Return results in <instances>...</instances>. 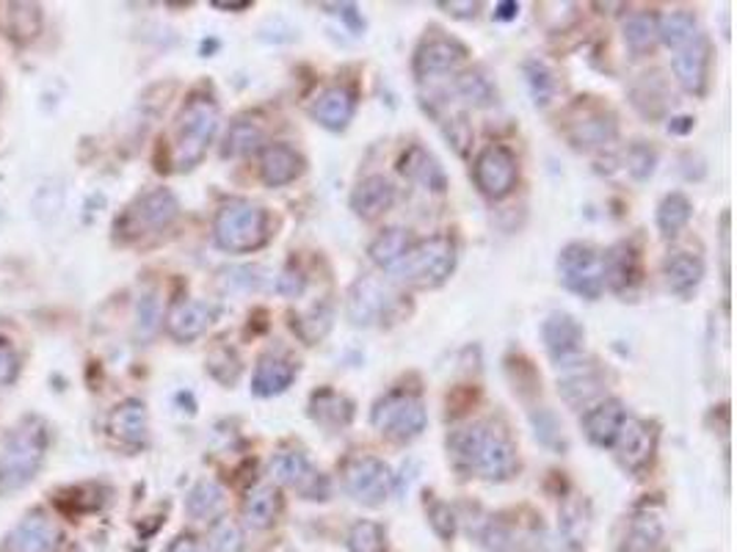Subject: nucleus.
Wrapping results in <instances>:
<instances>
[{"instance_id": "nucleus-40", "label": "nucleus", "mask_w": 737, "mask_h": 552, "mask_svg": "<svg viewBox=\"0 0 737 552\" xmlns=\"http://www.w3.org/2000/svg\"><path fill=\"white\" fill-rule=\"evenodd\" d=\"M332 321H335V310H332V304H318V307L307 310V313L293 318V332H296L307 346H315V343H321L326 335H329Z\"/></svg>"}, {"instance_id": "nucleus-38", "label": "nucleus", "mask_w": 737, "mask_h": 552, "mask_svg": "<svg viewBox=\"0 0 737 552\" xmlns=\"http://www.w3.org/2000/svg\"><path fill=\"white\" fill-rule=\"evenodd\" d=\"M658 36L671 51H680V47L691 45L696 36H702V29L691 12H671L665 18H658Z\"/></svg>"}, {"instance_id": "nucleus-54", "label": "nucleus", "mask_w": 737, "mask_h": 552, "mask_svg": "<svg viewBox=\"0 0 737 552\" xmlns=\"http://www.w3.org/2000/svg\"><path fill=\"white\" fill-rule=\"evenodd\" d=\"M442 9H447V14H453V18H475L480 9V3H473V0H467V3H456V0H451V3H440Z\"/></svg>"}, {"instance_id": "nucleus-48", "label": "nucleus", "mask_w": 737, "mask_h": 552, "mask_svg": "<svg viewBox=\"0 0 737 552\" xmlns=\"http://www.w3.org/2000/svg\"><path fill=\"white\" fill-rule=\"evenodd\" d=\"M658 166V152L654 147H649L647 141H636V144L627 150V172L636 180H649Z\"/></svg>"}, {"instance_id": "nucleus-58", "label": "nucleus", "mask_w": 737, "mask_h": 552, "mask_svg": "<svg viewBox=\"0 0 737 552\" xmlns=\"http://www.w3.org/2000/svg\"><path fill=\"white\" fill-rule=\"evenodd\" d=\"M674 122H680V125H671L669 122V133H687V130L693 128V119H674Z\"/></svg>"}, {"instance_id": "nucleus-19", "label": "nucleus", "mask_w": 737, "mask_h": 552, "mask_svg": "<svg viewBox=\"0 0 737 552\" xmlns=\"http://www.w3.org/2000/svg\"><path fill=\"white\" fill-rule=\"evenodd\" d=\"M216 321V307L199 299H185L177 302L166 315V329L174 340L191 343L207 332V326Z\"/></svg>"}, {"instance_id": "nucleus-3", "label": "nucleus", "mask_w": 737, "mask_h": 552, "mask_svg": "<svg viewBox=\"0 0 737 552\" xmlns=\"http://www.w3.org/2000/svg\"><path fill=\"white\" fill-rule=\"evenodd\" d=\"M218 122H221V113H218V102L210 95H191L185 100V106L177 113V122H174V169L188 172L196 163H202L207 147L216 139Z\"/></svg>"}, {"instance_id": "nucleus-31", "label": "nucleus", "mask_w": 737, "mask_h": 552, "mask_svg": "<svg viewBox=\"0 0 737 552\" xmlns=\"http://www.w3.org/2000/svg\"><path fill=\"white\" fill-rule=\"evenodd\" d=\"M282 513V491L274 484H263L252 489L243 500V519L252 530H265Z\"/></svg>"}, {"instance_id": "nucleus-20", "label": "nucleus", "mask_w": 737, "mask_h": 552, "mask_svg": "<svg viewBox=\"0 0 737 552\" xmlns=\"http://www.w3.org/2000/svg\"><path fill=\"white\" fill-rule=\"evenodd\" d=\"M559 370V392L570 407H588L603 392V374L597 370V365H583V357Z\"/></svg>"}, {"instance_id": "nucleus-13", "label": "nucleus", "mask_w": 737, "mask_h": 552, "mask_svg": "<svg viewBox=\"0 0 737 552\" xmlns=\"http://www.w3.org/2000/svg\"><path fill=\"white\" fill-rule=\"evenodd\" d=\"M542 340L555 368H564V365L583 357L586 329L570 313H550L548 321L542 324Z\"/></svg>"}, {"instance_id": "nucleus-25", "label": "nucleus", "mask_w": 737, "mask_h": 552, "mask_svg": "<svg viewBox=\"0 0 737 552\" xmlns=\"http://www.w3.org/2000/svg\"><path fill=\"white\" fill-rule=\"evenodd\" d=\"M108 431L122 445H147V440H150V414H147L144 403L136 401V398L119 403L111 412V418H108Z\"/></svg>"}, {"instance_id": "nucleus-44", "label": "nucleus", "mask_w": 737, "mask_h": 552, "mask_svg": "<svg viewBox=\"0 0 737 552\" xmlns=\"http://www.w3.org/2000/svg\"><path fill=\"white\" fill-rule=\"evenodd\" d=\"M207 374L224 387H232L235 381L240 379L243 374V365H240L238 354L227 346H216L210 354H207Z\"/></svg>"}, {"instance_id": "nucleus-51", "label": "nucleus", "mask_w": 737, "mask_h": 552, "mask_svg": "<svg viewBox=\"0 0 737 552\" xmlns=\"http://www.w3.org/2000/svg\"><path fill=\"white\" fill-rule=\"evenodd\" d=\"M307 291V277H304L299 268H285V271L277 277V293L285 299H299L302 293Z\"/></svg>"}, {"instance_id": "nucleus-35", "label": "nucleus", "mask_w": 737, "mask_h": 552, "mask_svg": "<svg viewBox=\"0 0 737 552\" xmlns=\"http://www.w3.org/2000/svg\"><path fill=\"white\" fill-rule=\"evenodd\" d=\"M412 246H414V240H412V235H409V229L390 227V229H384V232L376 235V240L370 243V260H373L376 266L392 271V268L403 260V255H407Z\"/></svg>"}, {"instance_id": "nucleus-18", "label": "nucleus", "mask_w": 737, "mask_h": 552, "mask_svg": "<svg viewBox=\"0 0 737 552\" xmlns=\"http://www.w3.org/2000/svg\"><path fill=\"white\" fill-rule=\"evenodd\" d=\"M310 113H313V119L321 128L332 130V133H340V130H346L351 125L354 113H357V97L346 86H329V89H324L315 97L313 106H310Z\"/></svg>"}, {"instance_id": "nucleus-21", "label": "nucleus", "mask_w": 737, "mask_h": 552, "mask_svg": "<svg viewBox=\"0 0 737 552\" xmlns=\"http://www.w3.org/2000/svg\"><path fill=\"white\" fill-rule=\"evenodd\" d=\"M619 133V125H616V117L608 111H599V108H592V111H583L581 117H575L566 128V139L577 147V150H597V147L610 144Z\"/></svg>"}, {"instance_id": "nucleus-52", "label": "nucleus", "mask_w": 737, "mask_h": 552, "mask_svg": "<svg viewBox=\"0 0 737 552\" xmlns=\"http://www.w3.org/2000/svg\"><path fill=\"white\" fill-rule=\"evenodd\" d=\"M20 376V354L9 346L7 340H0V385H14Z\"/></svg>"}, {"instance_id": "nucleus-5", "label": "nucleus", "mask_w": 737, "mask_h": 552, "mask_svg": "<svg viewBox=\"0 0 737 552\" xmlns=\"http://www.w3.org/2000/svg\"><path fill=\"white\" fill-rule=\"evenodd\" d=\"M453 268H456V243L447 235H434V238L414 240L412 249L390 273L392 280L414 291H434L445 285Z\"/></svg>"}, {"instance_id": "nucleus-50", "label": "nucleus", "mask_w": 737, "mask_h": 552, "mask_svg": "<svg viewBox=\"0 0 737 552\" xmlns=\"http://www.w3.org/2000/svg\"><path fill=\"white\" fill-rule=\"evenodd\" d=\"M425 511H429V522L440 539L451 541L456 535V513H453V508L447 502L431 500L425 502Z\"/></svg>"}, {"instance_id": "nucleus-28", "label": "nucleus", "mask_w": 737, "mask_h": 552, "mask_svg": "<svg viewBox=\"0 0 737 552\" xmlns=\"http://www.w3.org/2000/svg\"><path fill=\"white\" fill-rule=\"evenodd\" d=\"M398 172L425 191H436V194H442V191L447 188L445 169H442L440 161L420 144H412L407 152H403L401 161H398Z\"/></svg>"}, {"instance_id": "nucleus-32", "label": "nucleus", "mask_w": 737, "mask_h": 552, "mask_svg": "<svg viewBox=\"0 0 737 552\" xmlns=\"http://www.w3.org/2000/svg\"><path fill=\"white\" fill-rule=\"evenodd\" d=\"M663 277L671 293H676V296H691L704 277V262L696 255L676 251V255H671L665 260Z\"/></svg>"}, {"instance_id": "nucleus-11", "label": "nucleus", "mask_w": 737, "mask_h": 552, "mask_svg": "<svg viewBox=\"0 0 737 552\" xmlns=\"http://www.w3.org/2000/svg\"><path fill=\"white\" fill-rule=\"evenodd\" d=\"M271 475L280 486L296 491L304 500H329V478L310 464L304 453L288 451L271 458Z\"/></svg>"}, {"instance_id": "nucleus-46", "label": "nucleus", "mask_w": 737, "mask_h": 552, "mask_svg": "<svg viewBox=\"0 0 737 552\" xmlns=\"http://www.w3.org/2000/svg\"><path fill=\"white\" fill-rule=\"evenodd\" d=\"M163 321V307H161V296L155 291H147L144 296L139 299L136 304V332H139L141 340H150V337L158 335Z\"/></svg>"}, {"instance_id": "nucleus-37", "label": "nucleus", "mask_w": 737, "mask_h": 552, "mask_svg": "<svg viewBox=\"0 0 737 552\" xmlns=\"http://www.w3.org/2000/svg\"><path fill=\"white\" fill-rule=\"evenodd\" d=\"M621 31H625V45L630 47L636 56H647V53H652L660 42L658 18L649 12L630 14V18L625 20V29Z\"/></svg>"}, {"instance_id": "nucleus-9", "label": "nucleus", "mask_w": 737, "mask_h": 552, "mask_svg": "<svg viewBox=\"0 0 737 552\" xmlns=\"http://www.w3.org/2000/svg\"><path fill=\"white\" fill-rule=\"evenodd\" d=\"M343 486L362 506H384L392 491V473L381 458L359 453L343 464Z\"/></svg>"}, {"instance_id": "nucleus-14", "label": "nucleus", "mask_w": 737, "mask_h": 552, "mask_svg": "<svg viewBox=\"0 0 737 552\" xmlns=\"http://www.w3.org/2000/svg\"><path fill=\"white\" fill-rule=\"evenodd\" d=\"M392 304H395V296H392V291L384 282L373 280V277H362L359 282H354L351 293H348L346 313L354 326H370L376 321H384L390 315Z\"/></svg>"}, {"instance_id": "nucleus-56", "label": "nucleus", "mask_w": 737, "mask_h": 552, "mask_svg": "<svg viewBox=\"0 0 737 552\" xmlns=\"http://www.w3.org/2000/svg\"><path fill=\"white\" fill-rule=\"evenodd\" d=\"M213 9H227V12H243V9H252V3H249V0H243V3H221V0H216V3H213Z\"/></svg>"}, {"instance_id": "nucleus-41", "label": "nucleus", "mask_w": 737, "mask_h": 552, "mask_svg": "<svg viewBox=\"0 0 737 552\" xmlns=\"http://www.w3.org/2000/svg\"><path fill=\"white\" fill-rule=\"evenodd\" d=\"M9 34L18 42H31L42 31V12L36 3H12L9 7Z\"/></svg>"}, {"instance_id": "nucleus-12", "label": "nucleus", "mask_w": 737, "mask_h": 552, "mask_svg": "<svg viewBox=\"0 0 737 552\" xmlns=\"http://www.w3.org/2000/svg\"><path fill=\"white\" fill-rule=\"evenodd\" d=\"M610 447H616V458H619V464L627 473L641 475L652 464L654 451H658V434L643 420L627 418Z\"/></svg>"}, {"instance_id": "nucleus-8", "label": "nucleus", "mask_w": 737, "mask_h": 552, "mask_svg": "<svg viewBox=\"0 0 737 552\" xmlns=\"http://www.w3.org/2000/svg\"><path fill=\"white\" fill-rule=\"evenodd\" d=\"M559 280L575 296L594 299L603 296L605 273H603V251L588 243H570L559 255Z\"/></svg>"}, {"instance_id": "nucleus-17", "label": "nucleus", "mask_w": 737, "mask_h": 552, "mask_svg": "<svg viewBox=\"0 0 737 552\" xmlns=\"http://www.w3.org/2000/svg\"><path fill=\"white\" fill-rule=\"evenodd\" d=\"M671 67H674L676 80H680V86L687 91V95L702 97L704 89H707V75H709L707 36L704 34L696 36L691 45L674 51V62H671Z\"/></svg>"}, {"instance_id": "nucleus-34", "label": "nucleus", "mask_w": 737, "mask_h": 552, "mask_svg": "<svg viewBox=\"0 0 737 552\" xmlns=\"http://www.w3.org/2000/svg\"><path fill=\"white\" fill-rule=\"evenodd\" d=\"M265 144L263 125L254 119H235L224 136V158H246Z\"/></svg>"}, {"instance_id": "nucleus-16", "label": "nucleus", "mask_w": 737, "mask_h": 552, "mask_svg": "<svg viewBox=\"0 0 737 552\" xmlns=\"http://www.w3.org/2000/svg\"><path fill=\"white\" fill-rule=\"evenodd\" d=\"M58 539V524L45 511H31L23 522L14 524L7 546L9 552H56Z\"/></svg>"}, {"instance_id": "nucleus-39", "label": "nucleus", "mask_w": 737, "mask_h": 552, "mask_svg": "<svg viewBox=\"0 0 737 552\" xmlns=\"http://www.w3.org/2000/svg\"><path fill=\"white\" fill-rule=\"evenodd\" d=\"M691 213H693V205L685 194L663 196V202H660V207H658L660 232H663L665 238H674V235H680L682 229L687 227V221H691Z\"/></svg>"}, {"instance_id": "nucleus-57", "label": "nucleus", "mask_w": 737, "mask_h": 552, "mask_svg": "<svg viewBox=\"0 0 737 552\" xmlns=\"http://www.w3.org/2000/svg\"><path fill=\"white\" fill-rule=\"evenodd\" d=\"M517 12H520V7H517V3H500V7H498V18L500 20H511Z\"/></svg>"}, {"instance_id": "nucleus-55", "label": "nucleus", "mask_w": 737, "mask_h": 552, "mask_svg": "<svg viewBox=\"0 0 737 552\" xmlns=\"http://www.w3.org/2000/svg\"><path fill=\"white\" fill-rule=\"evenodd\" d=\"M166 552H205V550H202L191 535H180V539H174L172 544H169Z\"/></svg>"}, {"instance_id": "nucleus-33", "label": "nucleus", "mask_w": 737, "mask_h": 552, "mask_svg": "<svg viewBox=\"0 0 737 552\" xmlns=\"http://www.w3.org/2000/svg\"><path fill=\"white\" fill-rule=\"evenodd\" d=\"M630 100L647 119H660L669 111V84L660 73L641 75V80L630 89Z\"/></svg>"}, {"instance_id": "nucleus-42", "label": "nucleus", "mask_w": 737, "mask_h": 552, "mask_svg": "<svg viewBox=\"0 0 737 552\" xmlns=\"http://www.w3.org/2000/svg\"><path fill=\"white\" fill-rule=\"evenodd\" d=\"M348 552H387V530L379 522L370 519H359L351 530H348Z\"/></svg>"}, {"instance_id": "nucleus-15", "label": "nucleus", "mask_w": 737, "mask_h": 552, "mask_svg": "<svg viewBox=\"0 0 737 552\" xmlns=\"http://www.w3.org/2000/svg\"><path fill=\"white\" fill-rule=\"evenodd\" d=\"M467 47L451 36H431L414 53V75L418 78H434V75L453 73L467 62Z\"/></svg>"}, {"instance_id": "nucleus-24", "label": "nucleus", "mask_w": 737, "mask_h": 552, "mask_svg": "<svg viewBox=\"0 0 737 552\" xmlns=\"http://www.w3.org/2000/svg\"><path fill=\"white\" fill-rule=\"evenodd\" d=\"M299 365L293 359L282 357V354H263L258 359V368L252 376V392L258 398H274L282 396L288 387L296 381Z\"/></svg>"}, {"instance_id": "nucleus-22", "label": "nucleus", "mask_w": 737, "mask_h": 552, "mask_svg": "<svg viewBox=\"0 0 737 552\" xmlns=\"http://www.w3.org/2000/svg\"><path fill=\"white\" fill-rule=\"evenodd\" d=\"M625 420H627L625 403H621L619 398H605V401L586 409V414H583V434L588 436L592 445L610 447Z\"/></svg>"}, {"instance_id": "nucleus-47", "label": "nucleus", "mask_w": 737, "mask_h": 552, "mask_svg": "<svg viewBox=\"0 0 737 552\" xmlns=\"http://www.w3.org/2000/svg\"><path fill=\"white\" fill-rule=\"evenodd\" d=\"M525 73H528V84H531V91H533V97H537L539 106H550L555 97V86H559L555 84L553 69L542 62H528Z\"/></svg>"}, {"instance_id": "nucleus-45", "label": "nucleus", "mask_w": 737, "mask_h": 552, "mask_svg": "<svg viewBox=\"0 0 737 552\" xmlns=\"http://www.w3.org/2000/svg\"><path fill=\"white\" fill-rule=\"evenodd\" d=\"M207 550L210 552H243V530L235 519L218 517L207 533Z\"/></svg>"}, {"instance_id": "nucleus-23", "label": "nucleus", "mask_w": 737, "mask_h": 552, "mask_svg": "<svg viewBox=\"0 0 737 552\" xmlns=\"http://www.w3.org/2000/svg\"><path fill=\"white\" fill-rule=\"evenodd\" d=\"M605 285L616 293H627L641 282V257L627 240L610 246L603 255Z\"/></svg>"}, {"instance_id": "nucleus-7", "label": "nucleus", "mask_w": 737, "mask_h": 552, "mask_svg": "<svg viewBox=\"0 0 737 552\" xmlns=\"http://www.w3.org/2000/svg\"><path fill=\"white\" fill-rule=\"evenodd\" d=\"M177 213L180 202L172 191L152 188L147 194H141L133 205H128V210L113 224V232H117L119 240L147 238V235L163 232L177 218Z\"/></svg>"}, {"instance_id": "nucleus-36", "label": "nucleus", "mask_w": 737, "mask_h": 552, "mask_svg": "<svg viewBox=\"0 0 737 552\" xmlns=\"http://www.w3.org/2000/svg\"><path fill=\"white\" fill-rule=\"evenodd\" d=\"M224 506H227L224 489L216 484V480L207 478L199 480V484L188 491V497H185V511H188L191 519H199V522L221 517Z\"/></svg>"}, {"instance_id": "nucleus-4", "label": "nucleus", "mask_w": 737, "mask_h": 552, "mask_svg": "<svg viewBox=\"0 0 737 552\" xmlns=\"http://www.w3.org/2000/svg\"><path fill=\"white\" fill-rule=\"evenodd\" d=\"M213 238L229 255H249L271 240V216L263 205L249 199L224 202L213 221Z\"/></svg>"}, {"instance_id": "nucleus-6", "label": "nucleus", "mask_w": 737, "mask_h": 552, "mask_svg": "<svg viewBox=\"0 0 737 552\" xmlns=\"http://www.w3.org/2000/svg\"><path fill=\"white\" fill-rule=\"evenodd\" d=\"M370 423L379 431L384 440L395 442V445H407V442L418 440L429 425V412H425L423 401L409 390H392L384 398H379L370 412Z\"/></svg>"}, {"instance_id": "nucleus-27", "label": "nucleus", "mask_w": 737, "mask_h": 552, "mask_svg": "<svg viewBox=\"0 0 737 552\" xmlns=\"http://www.w3.org/2000/svg\"><path fill=\"white\" fill-rule=\"evenodd\" d=\"M304 174L302 152L291 144H269L260 158V177L269 188H282Z\"/></svg>"}, {"instance_id": "nucleus-29", "label": "nucleus", "mask_w": 737, "mask_h": 552, "mask_svg": "<svg viewBox=\"0 0 737 552\" xmlns=\"http://www.w3.org/2000/svg\"><path fill=\"white\" fill-rule=\"evenodd\" d=\"M310 418L326 431H343L354 420V403L332 387H321L310 398Z\"/></svg>"}, {"instance_id": "nucleus-49", "label": "nucleus", "mask_w": 737, "mask_h": 552, "mask_svg": "<svg viewBox=\"0 0 737 552\" xmlns=\"http://www.w3.org/2000/svg\"><path fill=\"white\" fill-rule=\"evenodd\" d=\"M442 133H445V139L451 141V147L458 155H467L469 147H473V128H469L464 113H453V117L442 119Z\"/></svg>"}, {"instance_id": "nucleus-10", "label": "nucleus", "mask_w": 737, "mask_h": 552, "mask_svg": "<svg viewBox=\"0 0 737 552\" xmlns=\"http://www.w3.org/2000/svg\"><path fill=\"white\" fill-rule=\"evenodd\" d=\"M475 185L480 188V194L489 196V199H506L511 191L517 188V180H520V163L517 155L503 144H489L486 150H480V155L475 158L473 166Z\"/></svg>"}, {"instance_id": "nucleus-1", "label": "nucleus", "mask_w": 737, "mask_h": 552, "mask_svg": "<svg viewBox=\"0 0 737 552\" xmlns=\"http://www.w3.org/2000/svg\"><path fill=\"white\" fill-rule=\"evenodd\" d=\"M447 453L464 478L478 475L484 480H509L520 473V453L514 440L498 423H473L453 431Z\"/></svg>"}, {"instance_id": "nucleus-26", "label": "nucleus", "mask_w": 737, "mask_h": 552, "mask_svg": "<svg viewBox=\"0 0 737 552\" xmlns=\"http://www.w3.org/2000/svg\"><path fill=\"white\" fill-rule=\"evenodd\" d=\"M395 205V185L384 174H370L351 191V210L365 221L384 216Z\"/></svg>"}, {"instance_id": "nucleus-30", "label": "nucleus", "mask_w": 737, "mask_h": 552, "mask_svg": "<svg viewBox=\"0 0 737 552\" xmlns=\"http://www.w3.org/2000/svg\"><path fill=\"white\" fill-rule=\"evenodd\" d=\"M663 550V522L654 511H638L630 519L621 539V552H660Z\"/></svg>"}, {"instance_id": "nucleus-53", "label": "nucleus", "mask_w": 737, "mask_h": 552, "mask_svg": "<svg viewBox=\"0 0 737 552\" xmlns=\"http://www.w3.org/2000/svg\"><path fill=\"white\" fill-rule=\"evenodd\" d=\"M533 423H537V436L544 445H561V423L550 412H539V418L533 414Z\"/></svg>"}, {"instance_id": "nucleus-2", "label": "nucleus", "mask_w": 737, "mask_h": 552, "mask_svg": "<svg viewBox=\"0 0 737 552\" xmlns=\"http://www.w3.org/2000/svg\"><path fill=\"white\" fill-rule=\"evenodd\" d=\"M47 453V425L40 418H25L14 425L0 451V495L25 489L40 475Z\"/></svg>"}, {"instance_id": "nucleus-43", "label": "nucleus", "mask_w": 737, "mask_h": 552, "mask_svg": "<svg viewBox=\"0 0 737 552\" xmlns=\"http://www.w3.org/2000/svg\"><path fill=\"white\" fill-rule=\"evenodd\" d=\"M453 91H456L458 100H464L473 108H484L495 102V89H491V84L480 73L458 75L456 84H453Z\"/></svg>"}]
</instances>
